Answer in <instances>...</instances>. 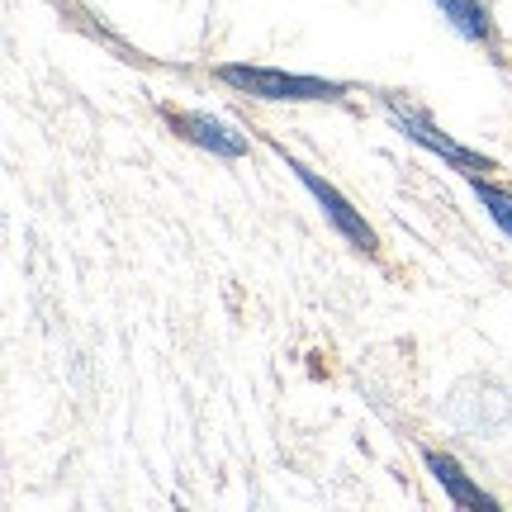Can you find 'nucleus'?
I'll list each match as a JSON object with an SVG mask.
<instances>
[{
  "label": "nucleus",
  "instance_id": "7ed1b4c3",
  "mask_svg": "<svg viewBox=\"0 0 512 512\" xmlns=\"http://www.w3.org/2000/svg\"><path fill=\"white\" fill-rule=\"evenodd\" d=\"M389 119H394V128H399V133H408L413 143H422V147H432V152H441V157H446L451 166H460L465 176H475V171H489V162H484V157H475V152H465L460 143H451V138H446L437 124H427L422 114L403 110V105H394V100H389Z\"/></svg>",
  "mask_w": 512,
  "mask_h": 512
},
{
  "label": "nucleus",
  "instance_id": "0eeeda50",
  "mask_svg": "<svg viewBox=\"0 0 512 512\" xmlns=\"http://www.w3.org/2000/svg\"><path fill=\"white\" fill-rule=\"evenodd\" d=\"M470 181H475V195H479V204L489 209V219L512 238V195L508 190H498V185H489V181H479V176H470Z\"/></svg>",
  "mask_w": 512,
  "mask_h": 512
},
{
  "label": "nucleus",
  "instance_id": "f03ea898",
  "mask_svg": "<svg viewBox=\"0 0 512 512\" xmlns=\"http://www.w3.org/2000/svg\"><path fill=\"white\" fill-rule=\"evenodd\" d=\"M290 171H294V176H299L304 185H309V195L323 204V214L332 219V228H337V233H342L351 247H361V252H375V233H370V223L361 219V214H356V209H351V204L342 200V195H337V190H332V185L323 181L318 171H309L304 162H290Z\"/></svg>",
  "mask_w": 512,
  "mask_h": 512
},
{
  "label": "nucleus",
  "instance_id": "39448f33",
  "mask_svg": "<svg viewBox=\"0 0 512 512\" xmlns=\"http://www.w3.org/2000/svg\"><path fill=\"white\" fill-rule=\"evenodd\" d=\"M427 470L437 475V484L446 489V494H451V503H456V508H489V512L498 508V503L484 494L479 484H470V479H465V470H460L451 456H437V451H427Z\"/></svg>",
  "mask_w": 512,
  "mask_h": 512
},
{
  "label": "nucleus",
  "instance_id": "423d86ee",
  "mask_svg": "<svg viewBox=\"0 0 512 512\" xmlns=\"http://www.w3.org/2000/svg\"><path fill=\"white\" fill-rule=\"evenodd\" d=\"M441 5V15L456 24V34H465V38H484L494 34V24H489V10L479 5V0H437Z\"/></svg>",
  "mask_w": 512,
  "mask_h": 512
},
{
  "label": "nucleus",
  "instance_id": "f257e3e1",
  "mask_svg": "<svg viewBox=\"0 0 512 512\" xmlns=\"http://www.w3.org/2000/svg\"><path fill=\"white\" fill-rule=\"evenodd\" d=\"M219 76L228 86L256 95V100H337L342 86L337 81H318V76H294L275 72V67H219Z\"/></svg>",
  "mask_w": 512,
  "mask_h": 512
},
{
  "label": "nucleus",
  "instance_id": "20e7f679",
  "mask_svg": "<svg viewBox=\"0 0 512 512\" xmlns=\"http://www.w3.org/2000/svg\"><path fill=\"white\" fill-rule=\"evenodd\" d=\"M171 124H176V133H185L190 143L209 147V152H219V157H242V152H247V138L233 133L228 124H219V119H209V114H171Z\"/></svg>",
  "mask_w": 512,
  "mask_h": 512
}]
</instances>
